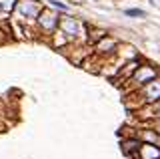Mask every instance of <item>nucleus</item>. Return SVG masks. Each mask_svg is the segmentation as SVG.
Instances as JSON below:
<instances>
[{"label": "nucleus", "mask_w": 160, "mask_h": 159, "mask_svg": "<svg viewBox=\"0 0 160 159\" xmlns=\"http://www.w3.org/2000/svg\"><path fill=\"white\" fill-rule=\"evenodd\" d=\"M128 16H144V10H138V8H132V10H126Z\"/></svg>", "instance_id": "f257e3e1"}]
</instances>
